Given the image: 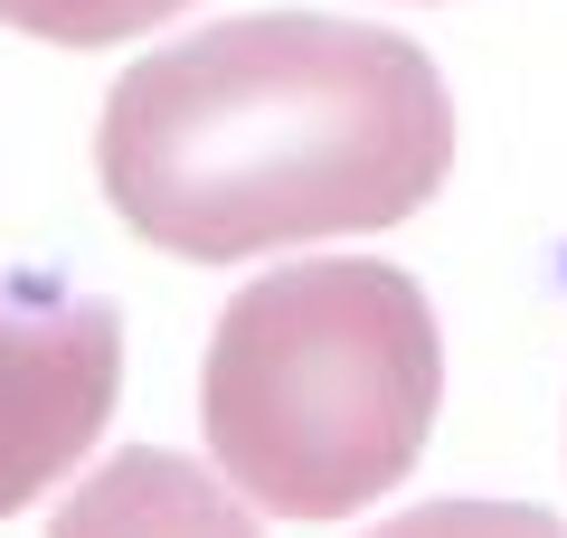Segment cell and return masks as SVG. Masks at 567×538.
<instances>
[{
	"label": "cell",
	"instance_id": "5b68a950",
	"mask_svg": "<svg viewBox=\"0 0 567 538\" xmlns=\"http://www.w3.org/2000/svg\"><path fill=\"white\" fill-rule=\"evenodd\" d=\"M189 0H0V20L29 29L48 48H114V39H142V29L181 20Z\"/></svg>",
	"mask_w": 567,
	"mask_h": 538
},
{
	"label": "cell",
	"instance_id": "277c9868",
	"mask_svg": "<svg viewBox=\"0 0 567 538\" xmlns=\"http://www.w3.org/2000/svg\"><path fill=\"white\" fill-rule=\"evenodd\" d=\"M48 538H256L227 482H208L189 454H114L104 473H85V492L48 519Z\"/></svg>",
	"mask_w": 567,
	"mask_h": 538
},
{
	"label": "cell",
	"instance_id": "3957f363",
	"mask_svg": "<svg viewBox=\"0 0 567 538\" xmlns=\"http://www.w3.org/2000/svg\"><path fill=\"white\" fill-rule=\"evenodd\" d=\"M123 387V321L95 293L0 275V519L95 454Z\"/></svg>",
	"mask_w": 567,
	"mask_h": 538
},
{
	"label": "cell",
	"instance_id": "7a4b0ae2",
	"mask_svg": "<svg viewBox=\"0 0 567 538\" xmlns=\"http://www.w3.org/2000/svg\"><path fill=\"white\" fill-rule=\"evenodd\" d=\"M445 406V340L416 275L322 256L256 275L208 340V454L246 510L350 519L416 473Z\"/></svg>",
	"mask_w": 567,
	"mask_h": 538
},
{
	"label": "cell",
	"instance_id": "6da1fadb",
	"mask_svg": "<svg viewBox=\"0 0 567 538\" xmlns=\"http://www.w3.org/2000/svg\"><path fill=\"white\" fill-rule=\"evenodd\" d=\"M95 170L114 218L189 265L379 237L445 189L454 95L398 29L256 10L123 66Z\"/></svg>",
	"mask_w": 567,
	"mask_h": 538
},
{
	"label": "cell",
	"instance_id": "8992f818",
	"mask_svg": "<svg viewBox=\"0 0 567 538\" xmlns=\"http://www.w3.org/2000/svg\"><path fill=\"white\" fill-rule=\"evenodd\" d=\"M369 538H567V519L529 510V500H425V510H398Z\"/></svg>",
	"mask_w": 567,
	"mask_h": 538
}]
</instances>
